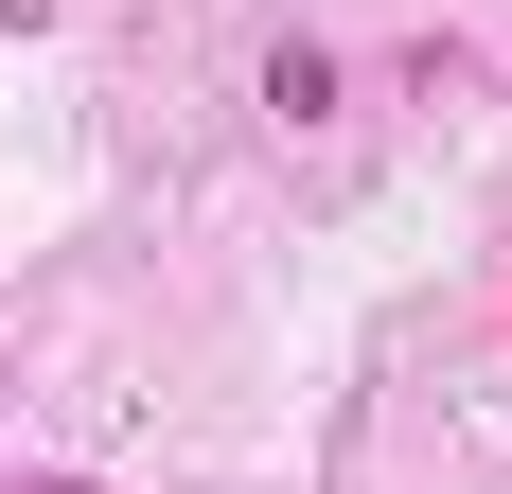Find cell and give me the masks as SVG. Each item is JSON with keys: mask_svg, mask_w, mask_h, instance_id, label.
<instances>
[{"mask_svg": "<svg viewBox=\"0 0 512 494\" xmlns=\"http://www.w3.org/2000/svg\"><path fill=\"white\" fill-rule=\"evenodd\" d=\"M265 106H283V124H318V106H336V53L283 36V53H265Z\"/></svg>", "mask_w": 512, "mask_h": 494, "instance_id": "6da1fadb", "label": "cell"}, {"mask_svg": "<svg viewBox=\"0 0 512 494\" xmlns=\"http://www.w3.org/2000/svg\"><path fill=\"white\" fill-rule=\"evenodd\" d=\"M36 18H53V0H0V36H36Z\"/></svg>", "mask_w": 512, "mask_h": 494, "instance_id": "7a4b0ae2", "label": "cell"}, {"mask_svg": "<svg viewBox=\"0 0 512 494\" xmlns=\"http://www.w3.org/2000/svg\"><path fill=\"white\" fill-rule=\"evenodd\" d=\"M18 494H106V477H18Z\"/></svg>", "mask_w": 512, "mask_h": 494, "instance_id": "3957f363", "label": "cell"}]
</instances>
